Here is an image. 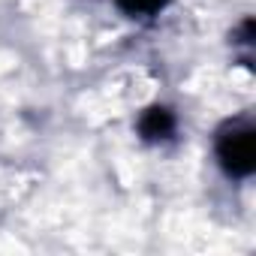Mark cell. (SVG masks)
<instances>
[{
    "instance_id": "6da1fadb",
    "label": "cell",
    "mask_w": 256,
    "mask_h": 256,
    "mask_svg": "<svg viewBox=\"0 0 256 256\" xmlns=\"http://www.w3.org/2000/svg\"><path fill=\"white\" fill-rule=\"evenodd\" d=\"M217 163L232 178H250L256 172V126L250 118L226 120L217 130Z\"/></svg>"
},
{
    "instance_id": "7a4b0ae2",
    "label": "cell",
    "mask_w": 256,
    "mask_h": 256,
    "mask_svg": "<svg viewBox=\"0 0 256 256\" xmlns=\"http://www.w3.org/2000/svg\"><path fill=\"white\" fill-rule=\"evenodd\" d=\"M175 133V114L166 106H151L139 118V136L145 142H166Z\"/></svg>"
},
{
    "instance_id": "3957f363",
    "label": "cell",
    "mask_w": 256,
    "mask_h": 256,
    "mask_svg": "<svg viewBox=\"0 0 256 256\" xmlns=\"http://www.w3.org/2000/svg\"><path fill=\"white\" fill-rule=\"evenodd\" d=\"M118 4V10L120 12H126V16H157V12H163L172 0H114Z\"/></svg>"
},
{
    "instance_id": "277c9868",
    "label": "cell",
    "mask_w": 256,
    "mask_h": 256,
    "mask_svg": "<svg viewBox=\"0 0 256 256\" xmlns=\"http://www.w3.org/2000/svg\"><path fill=\"white\" fill-rule=\"evenodd\" d=\"M238 42L241 46H253V18H244L238 28Z\"/></svg>"
}]
</instances>
